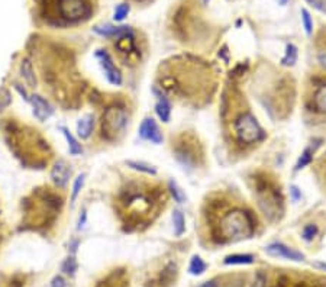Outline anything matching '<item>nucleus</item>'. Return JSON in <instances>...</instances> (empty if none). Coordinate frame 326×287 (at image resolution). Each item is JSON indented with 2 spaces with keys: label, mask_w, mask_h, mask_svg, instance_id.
I'll return each instance as SVG.
<instances>
[{
  "label": "nucleus",
  "mask_w": 326,
  "mask_h": 287,
  "mask_svg": "<svg viewBox=\"0 0 326 287\" xmlns=\"http://www.w3.org/2000/svg\"><path fill=\"white\" fill-rule=\"evenodd\" d=\"M219 242H236L250 238L255 232V222L250 212L241 208L225 212L216 226Z\"/></svg>",
  "instance_id": "nucleus-1"
},
{
  "label": "nucleus",
  "mask_w": 326,
  "mask_h": 287,
  "mask_svg": "<svg viewBox=\"0 0 326 287\" xmlns=\"http://www.w3.org/2000/svg\"><path fill=\"white\" fill-rule=\"evenodd\" d=\"M129 124V116L122 106H109L102 115V134L107 141H117L125 134Z\"/></svg>",
  "instance_id": "nucleus-2"
},
{
  "label": "nucleus",
  "mask_w": 326,
  "mask_h": 287,
  "mask_svg": "<svg viewBox=\"0 0 326 287\" xmlns=\"http://www.w3.org/2000/svg\"><path fill=\"white\" fill-rule=\"evenodd\" d=\"M54 15L67 23H76L90 18V0H49Z\"/></svg>",
  "instance_id": "nucleus-3"
},
{
  "label": "nucleus",
  "mask_w": 326,
  "mask_h": 287,
  "mask_svg": "<svg viewBox=\"0 0 326 287\" xmlns=\"http://www.w3.org/2000/svg\"><path fill=\"white\" fill-rule=\"evenodd\" d=\"M233 132L236 139L244 145H252V144L261 142L265 138V132L262 126L258 124L257 118L250 113H241L233 121Z\"/></svg>",
  "instance_id": "nucleus-4"
},
{
  "label": "nucleus",
  "mask_w": 326,
  "mask_h": 287,
  "mask_svg": "<svg viewBox=\"0 0 326 287\" xmlns=\"http://www.w3.org/2000/svg\"><path fill=\"white\" fill-rule=\"evenodd\" d=\"M257 199L261 211L264 212L265 216L270 219L277 218L278 213L281 212V194L277 189H274L270 183H262L257 187Z\"/></svg>",
  "instance_id": "nucleus-5"
},
{
  "label": "nucleus",
  "mask_w": 326,
  "mask_h": 287,
  "mask_svg": "<svg viewBox=\"0 0 326 287\" xmlns=\"http://www.w3.org/2000/svg\"><path fill=\"white\" fill-rule=\"evenodd\" d=\"M95 55H96L102 70H103V74H105L107 83H110L112 86H122L124 77H122L121 70L116 67L112 55L106 49H97Z\"/></svg>",
  "instance_id": "nucleus-6"
},
{
  "label": "nucleus",
  "mask_w": 326,
  "mask_h": 287,
  "mask_svg": "<svg viewBox=\"0 0 326 287\" xmlns=\"http://www.w3.org/2000/svg\"><path fill=\"white\" fill-rule=\"evenodd\" d=\"M138 135L142 141H148V142L160 145L164 141V135L160 129V126L157 124V121L154 118H145L144 121L139 125L138 129Z\"/></svg>",
  "instance_id": "nucleus-7"
},
{
  "label": "nucleus",
  "mask_w": 326,
  "mask_h": 287,
  "mask_svg": "<svg viewBox=\"0 0 326 287\" xmlns=\"http://www.w3.org/2000/svg\"><path fill=\"white\" fill-rule=\"evenodd\" d=\"M29 105L32 107V113L38 119L39 122L48 121L54 115V107L47 99H44L39 95H31L29 97Z\"/></svg>",
  "instance_id": "nucleus-8"
},
{
  "label": "nucleus",
  "mask_w": 326,
  "mask_h": 287,
  "mask_svg": "<svg viewBox=\"0 0 326 287\" xmlns=\"http://www.w3.org/2000/svg\"><path fill=\"white\" fill-rule=\"evenodd\" d=\"M265 252L271 255V257H276V259H286L291 260V261H303L305 255L298 251V249H293L287 247L286 244L283 242H273L265 247Z\"/></svg>",
  "instance_id": "nucleus-9"
},
{
  "label": "nucleus",
  "mask_w": 326,
  "mask_h": 287,
  "mask_svg": "<svg viewBox=\"0 0 326 287\" xmlns=\"http://www.w3.org/2000/svg\"><path fill=\"white\" fill-rule=\"evenodd\" d=\"M71 174H73L71 165L64 160H58L57 163L52 165L49 177H51V182L54 183L57 187L64 189L71 179Z\"/></svg>",
  "instance_id": "nucleus-10"
},
{
  "label": "nucleus",
  "mask_w": 326,
  "mask_h": 287,
  "mask_svg": "<svg viewBox=\"0 0 326 287\" xmlns=\"http://www.w3.org/2000/svg\"><path fill=\"white\" fill-rule=\"evenodd\" d=\"M186 144V142H184ZM175 160L182 164L184 168L187 170H194L197 164V154L196 150L190 147L189 144L186 145H179L175 150Z\"/></svg>",
  "instance_id": "nucleus-11"
},
{
  "label": "nucleus",
  "mask_w": 326,
  "mask_h": 287,
  "mask_svg": "<svg viewBox=\"0 0 326 287\" xmlns=\"http://www.w3.org/2000/svg\"><path fill=\"white\" fill-rule=\"evenodd\" d=\"M93 31L97 35L105 37V38H121L128 34H134L131 26H115V25H96Z\"/></svg>",
  "instance_id": "nucleus-12"
},
{
  "label": "nucleus",
  "mask_w": 326,
  "mask_h": 287,
  "mask_svg": "<svg viewBox=\"0 0 326 287\" xmlns=\"http://www.w3.org/2000/svg\"><path fill=\"white\" fill-rule=\"evenodd\" d=\"M95 115L92 113H87V115L81 116L76 124V131H77V136L80 139H88L93 131H95Z\"/></svg>",
  "instance_id": "nucleus-13"
},
{
  "label": "nucleus",
  "mask_w": 326,
  "mask_h": 287,
  "mask_svg": "<svg viewBox=\"0 0 326 287\" xmlns=\"http://www.w3.org/2000/svg\"><path fill=\"white\" fill-rule=\"evenodd\" d=\"M155 115L157 118L163 122V124H168L170 119H171V103L167 97L164 96H158V100L155 103Z\"/></svg>",
  "instance_id": "nucleus-14"
},
{
  "label": "nucleus",
  "mask_w": 326,
  "mask_h": 287,
  "mask_svg": "<svg viewBox=\"0 0 326 287\" xmlns=\"http://www.w3.org/2000/svg\"><path fill=\"white\" fill-rule=\"evenodd\" d=\"M58 129L61 131V134H63V136H64V138H66V141H67L68 153H70V155H73V157L81 155V154H83V145L80 144V141L77 139L74 135L71 134V131L68 129L67 126L61 125Z\"/></svg>",
  "instance_id": "nucleus-15"
},
{
  "label": "nucleus",
  "mask_w": 326,
  "mask_h": 287,
  "mask_svg": "<svg viewBox=\"0 0 326 287\" xmlns=\"http://www.w3.org/2000/svg\"><path fill=\"white\" fill-rule=\"evenodd\" d=\"M20 76L25 80V83L28 84V87L31 89H35L37 87V76H35V70L34 66L29 60H23L20 63Z\"/></svg>",
  "instance_id": "nucleus-16"
},
{
  "label": "nucleus",
  "mask_w": 326,
  "mask_h": 287,
  "mask_svg": "<svg viewBox=\"0 0 326 287\" xmlns=\"http://www.w3.org/2000/svg\"><path fill=\"white\" fill-rule=\"evenodd\" d=\"M313 106L316 112L326 115V84H322L316 89L313 95Z\"/></svg>",
  "instance_id": "nucleus-17"
},
{
  "label": "nucleus",
  "mask_w": 326,
  "mask_h": 287,
  "mask_svg": "<svg viewBox=\"0 0 326 287\" xmlns=\"http://www.w3.org/2000/svg\"><path fill=\"white\" fill-rule=\"evenodd\" d=\"M254 255L251 254H232L225 257L223 263L226 266H250L254 263Z\"/></svg>",
  "instance_id": "nucleus-18"
},
{
  "label": "nucleus",
  "mask_w": 326,
  "mask_h": 287,
  "mask_svg": "<svg viewBox=\"0 0 326 287\" xmlns=\"http://www.w3.org/2000/svg\"><path fill=\"white\" fill-rule=\"evenodd\" d=\"M171 220H173V229L174 235L177 238H180L184 235L186 232V218H184V213L180 209H175L171 215Z\"/></svg>",
  "instance_id": "nucleus-19"
},
{
  "label": "nucleus",
  "mask_w": 326,
  "mask_h": 287,
  "mask_svg": "<svg viewBox=\"0 0 326 287\" xmlns=\"http://www.w3.org/2000/svg\"><path fill=\"white\" fill-rule=\"evenodd\" d=\"M298 58H299L298 47H296V45H293V44H288L287 47H286L284 57L281 58L280 64H281L283 67H293V66L298 63Z\"/></svg>",
  "instance_id": "nucleus-20"
},
{
  "label": "nucleus",
  "mask_w": 326,
  "mask_h": 287,
  "mask_svg": "<svg viewBox=\"0 0 326 287\" xmlns=\"http://www.w3.org/2000/svg\"><path fill=\"white\" fill-rule=\"evenodd\" d=\"M125 164L132 168L135 171L144 173V174H148V176H155L157 174V168L151 165V164L145 163V161H136V160H126Z\"/></svg>",
  "instance_id": "nucleus-21"
},
{
  "label": "nucleus",
  "mask_w": 326,
  "mask_h": 287,
  "mask_svg": "<svg viewBox=\"0 0 326 287\" xmlns=\"http://www.w3.org/2000/svg\"><path fill=\"white\" fill-rule=\"evenodd\" d=\"M208 264L201 260L200 255H193L190 260V266H189V273L193 276H200L206 271Z\"/></svg>",
  "instance_id": "nucleus-22"
},
{
  "label": "nucleus",
  "mask_w": 326,
  "mask_h": 287,
  "mask_svg": "<svg viewBox=\"0 0 326 287\" xmlns=\"http://www.w3.org/2000/svg\"><path fill=\"white\" fill-rule=\"evenodd\" d=\"M313 153H315V151H313L310 147H306V148L303 150V153L300 154L294 170H296V171H300L302 168H305V167H307L309 164L312 163V161H313Z\"/></svg>",
  "instance_id": "nucleus-23"
},
{
  "label": "nucleus",
  "mask_w": 326,
  "mask_h": 287,
  "mask_svg": "<svg viewBox=\"0 0 326 287\" xmlns=\"http://www.w3.org/2000/svg\"><path fill=\"white\" fill-rule=\"evenodd\" d=\"M77 268H78V264H77V260L73 254L68 255L67 259L63 261V264H61V271L66 276H70V277H73L76 274Z\"/></svg>",
  "instance_id": "nucleus-24"
},
{
  "label": "nucleus",
  "mask_w": 326,
  "mask_h": 287,
  "mask_svg": "<svg viewBox=\"0 0 326 287\" xmlns=\"http://www.w3.org/2000/svg\"><path fill=\"white\" fill-rule=\"evenodd\" d=\"M168 191H170V194H171V197H173L175 203H184L186 199H187L186 193L183 191L182 187L174 182V180L168 182Z\"/></svg>",
  "instance_id": "nucleus-25"
},
{
  "label": "nucleus",
  "mask_w": 326,
  "mask_h": 287,
  "mask_svg": "<svg viewBox=\"0 0 326 287\" xmlns=\"http://www.w3.org/2000/svg\"><path fill=\"white\" fill-rule=\"evenodd\" d=\"M84 183H86V174H84V173L78 174L76 179H74V182H73V189H71V203H76L78 194L81 193L83 187H84Z\"/></svg>",
  "instance_id": "nucleus-26"
},
{
  "label": "nucleus",
  "mask_w": 326,
  "mask_h": 287,
  "mask_svg": "<svg viewBox=\"0 0 326 287\" xmlns=\"http://www.w3.org/2000/svg\"><path fill=\"white\" fill-rule=\"evenodd\" d=\"M129 12H131V6L128 5V3H121V5H117L115 8V12H113V20L115 22H122V20H125V18L129 15Z\"/></svg>",
  "instance_id": "nucleus-27"
},
{
  "label": "nucleus",
  "mask_w": 326,
  "mask_h": 287,
  "mask_svg": "<svg viewBox=\"0 0 326 287\" xmlns=\"http://www.w3.org/2000/svg\"><path fill=\"white\" fill-rule=\"evenodd\" d=\"M302 25L305 28L306 35L310 37L313 34V19H312V16H310V13H309L307 9H302Z\"/></svg>",
  "instance_id": "nucleus-28"
},
{
  "label": "nucleus",
  "mask_w": 326,
  "mask_h": 287,
  "mask_svg": "<svg viewBox=\"0 0 326 287\" xmlns=\"http://www.w3.org/2000/svg\"><path fill=\"white\" fill-rule=\"evenodd\" d=\"M317 232H319L317 225H315V223H307L306 226L303 228V231H302V237H303L305 241L310 242V241H313V238L316 237Z\"/></svg>",
  "instance_id": "nucleus-29"
},
{
  "label": "nucleus",
  "mask_w": 326,
  "mask_h": 287,
  "mask_svg": "<svg viewBox=\"0 0 326 287\" xmlns=\"http://www.w3.org/2000/svg\"><path fill=\"white\" fill-rule=\"evenodd\" d=\"M306 2L313 9H316L317 12L326 15V0H306Z\"/></svg>",
  "instance_id": "nucleus-30"
},
{
  "label": "nucleus",
  "mask_w": 326,
  "mask_h": 287,
  "mask_svg": "<svg viewBox=\"0 0 326 287\" xmlns=\"http://www.w3.org/2000/svg\"><path fill=\"white\" fill-rule=\"evenodd\" d=\"M265 281H267V277L262 271H259L258 274L255 276V280H254V284L252 287H265Z\"/></svg>",
  "instance_id": "nucleus-31"
},
{
  "label": "nucleus",
  "mask_w": 326,
  "mask_h": 287,
  "mask_svg": "<svg viewBox=\"0 0 326 287\" xmlns=\"http://www.w3.org/2000/svg\"><path fill=\"white\" fill-rule=\"evenodd\" d=\"M67 283H66V278L63 276H55V277L51 280V284L49 287H66Z\"/></svg>",
  "instance_id": "nucleus-32"
},
{
  "label": "nucleus",
  "mask_w": 326,
  "mask_h": 287,
  "mask_svg": "<svg viewBox=\"0 0 326 287\" xmlns=\"http://www.w3.org/2000/svg\"><path fill=\"white\" fill-rule=\"evenodd\" d=\"M86 220H87V212L86 209H83V211H81V215L78 216V220H77V231H80L84 228Z\"/></svg>",
  "instance_id": "nucleus-33"
},
{
  "label": "nucleus",
  "mask_w": 326,
  "mask_h": 287,
  "mask_svg": "<svg viewBox=\"0 0 326 287\" xmlns=\"http://www.w3.org/2000/svg\"><path fill=\"white\" fill-rule=\"evenodd\" d=\"M290 194H291L293 202H298L299 199L302 197V191L299 190L298 186H291V187H290Z\"/></svg>",
  "instance_id": "nucleus-34"
},
{
  "label": "nucleus",
  "mask_w": 326,
  "mask_h": 287,
  "mask_svg": "<svg viewBox=\"0 0 326 287\" xmlns=\"http://www.w3.org/2000/svg\"><path fill=\"white\" fill-rule=\"evenodd\" d=\"M317 63L320 64V67L326 70V51H322L317 54Z\"/></svg>",
  "instance_id": "nucleus-35"
},
{
  "label": "nucleus",
  "mask_w": 326,
  "mask_h": 287,
  "mask_svg": "<svg viewBox=\"0 0 326 287\" xmlns=\"http://www.w3.org/2000/svg\"><path fill=\"white\" fill-rule=\"evenodd\" d=\"M199 287H221V286H219V283H218L216 280H209V281L201 283Z\"/></svg>",
  "instance_id": "nucleus-36"
},
{
  "label": "nucleus",
  "mask_w": 326,
  "mask_h": 287,
  "mask_svg": "<svg viewBox=\"0 0 326 287\" xmlns=\"http://www.w3.org/2000/svg\"><path fill=\"white\" fill-rule=\"evenodd\" d=\"M77 247H78V239H74V241H73V242L70 244V248H71V254H73V255L76 254Z\"/></svg>",
  "instance_id": "nucleus-37"
},
{
  "label": "nucleus",
  "mask_w": 326,
  "mask_h": 287,
  "mask_svg": "<svg viewBox=\"0 0 326 287\" xmlns=\"http://www.w3.org/2000/svg\"><path fill=\"white\" fill-rule=\"evenodd\" d=\"M315 267L320 268V270H326V263H320V261H317V263H315Z\"/></svg>",
  "instance_id": "nucleus-38"
},
{
  "label": "nucleus",
  "mask_w": 326,
  "mask_h": 287,
  "mask_svg": "<svg viewBox=\"0 0 326 287\" xmlns=\"http://www.w3.org/2000/svg\"><path fill=\"white\" fill-rule=\"evenodd\" d=\"M278 2H280V5H281V6H284V5H287L288 0H278Z\"/></svg>",
  "instance_id": "nucleus-39"
}]
</instances>
